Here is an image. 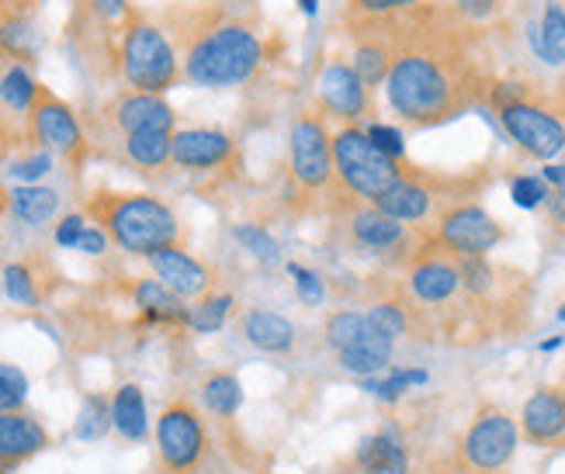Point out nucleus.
I'll use <instances>...</instances> for the list:
<instances>
[{
    "mask_svg": "<svg viewBox=\"0 0 565 474\" xmlns=\"http://www.w3.org/2000/svg\"><path fill=\"white\" fill-rule=\"evenodd\" d=\"M396 60L385 77L388 108L406 125H445L489 97V77L472 53L469 24L455 11H406L385 18Z\"/></svg>",
    "mask_w": 565,
    "mask_h": 474,
    "instance_id": "1",
    "label": "nucleus"
},
{
    "mask_svg": "<svg viewBox=\"0 0 565 474\" xmlns=\"http://www.w3.org/2000/svg\"><path fill=\"white\" fill-rule=\"evenodd\" d=\"M174 39L181 73L194 87H239L254 80L264 63V42L257 29L230 8L188 11L174 24Z\"/></svg>",
    "mask_w": 565,
    "mask_h": 474,
    "instance_id": "2",
    "label": "nucleus"
},
{
    "mask_svg": "<svg viewBox=\"0 0 565 474\" xmlns=\"http://www.w3.org/2000/svg\"><path fill=\"white\" fill-rule=\"evenodd\" d=\"M84 208L129 257H153L157 249L181 243V218L157 194L94 191Z\"/></svg>",
    "mask_w": 565,
    "mask_h": 474,
    "instance_id": "3",
    "label": "nucleus"
},
{
    "mask_svg": "<svg viewBox=\"0 0 565 474\" xmlns=\"http://www.w3.org/2000/svg\"><path fill=\"white\" fill-rule=\"evenodd\" d=\"M118 73L139 94H167L184 77L174 39L146 14H132L126 21L118 49Z\"/></svg>",
    "mask_w": 565,
    "mask_h": 474,
    "instance_id": "4",
    "label": "nucleus"
},
{
    "mask_svg": "<svg viewBox=\"0 0 565 474\" xmlns=\"http://www.w3.org/2000/svg\"><path fill=\"white\" fill-rule=\"evenodd\" d=\"M333 170L340 187L354 194L358 202H379L403 177L406 166L388 160L358 125H340L333 132Z\"/></svg>",
    "mask_w": 565,
    "mask_h": 474,
    "instance_id": "5",
    "label": "nucleus"
},
{
    "mask_svg": "<svg viewBox=\"0 0 565 474\" xmlns=\"http://www.w3.org/2000/svg\"><path fill=\"white\" fill-rule=\"evenodd\" d=\"M288 177L302 194H327L337 181L333 132L323 111H302L288 132Z\"/></svg>",
    "mask_w": 565,
    "mask_h": 474,
    "instance_id": "6",
    "label": "nucleus"
},
{
    "mask_svg": "<svg viewBox=\"0 0 565 474\" xmlns=\"http://www.w3.org/2000/svg\"><path fill=\"white\" fill-rule=\"evenodd\" d=\"M507 239V229L476 202H458L437 215L424 246L448 257H486Z\"/></svg>",
    "mask_w": 565,
    "mask_h": 474,
    "instance_id": "7",
    "label": "nucleus"
},
{
    "mask_svg": "<svg viewBox=\"0 0 565 474\" xmlns=\"http://www.w3.org/2000/svg\"><path fill=\"white\" fill-rule=\"evenodd\" d=\"M205 422L188 398L167 402L157 416V454L167 474H191L205 457Z\"/></svg>",
    "mask_w": 565,
    "mask_h": 474,
    "instance_id": "8",
    "label": "nucleus"
},
{
    "mask_svg": "<svg viewBox=\"0 0 565 474\" xmlns=\"http://www.w3.org/2000/svg\"><path fill=\"white\" fill-rule=\"evenodd\" d=\"M521 443V427L503 409H482L465 430L458 451L461 464L472 474H500Z\"/></svg>",
    "mask_w": 565,
    "mask_h": 474,
    "instance_id": "9",
    "label": "nucleus"
},
{
    "mask_svg": "<svg viewBox=\"0 0 565 474\" xmlns=\"http://www.w3.org/2000/svg\"><path fill=\"white\" fill-rule=\"evenodd\" d=\"M29 136H32V142H39V149L60 153L73 166H81L87 157V136H84V125H81L77 111L42 84L35 90V101L29 111Z\"/></svg>",
    "mask_w": 565,
    "mask_h": 474,
    "instance_id": "10",
    "label": "nucleus"
},
{
    "mask_svg": "<svg viewBox=\"0 0 565 474\" xmlns=\"http://www.w3.org/2000/svg\"><path fill=\"white\" fill-rule=\"evenodd\" d=\"M500 125H503V132L518 142L521 153H527L531 160L552 163L565 149V118L555 108L537 101V97L534 101L500 108Z\"/></svg>",
    "mask_w": 565,
    "mask_h": 474,
    "instance_id": "11",
    "label": "nucleus"
},
{
    "mask_svg": "<svg viewBox=\"0 0 565 474\" xmlns=\"http://www.w3.org/2000/svg\"><path fill=\"white\" fill-rule=\"evenodd\" d=\"M458 202H465V197H455V194H440L437 191V184L427 177V173H416V170H403V177L392 184L379 202H372L375 208H382L388 218H396V222H403L406 229H416V226H427V222L434 218L437 222V215L445 212V208H451V205H458Z\"/></svg>",
    "mask_w": 565,
    "mask_h": 474,
    "instance_id": "12",
    "label": "nucleus"
},
{
    "mask_svg": "<svg viewBox=\"0 0 565 474\" xmlns=\"http://www.w3.org/2000/svg\"><path fill=\"white\" fill-rule=\"evenodd\" d=\"M406 288H409L413 302L424 305V309L455 305L458 294H461L458 260L440 254V249H427L420 243V249H416V257L409 263V273H406Z\"/></svg>",
    "mask_w": 565,
    "mask_h": 474,
    "instance_id": "13",
    "label": "nucleus"
},
{
    "mask_svg": "<svg viewBox=\"0 0 565 474\" xmlns=\"http://www.w3.org/2000/svg\"><path fill=\"white\" fill-rule=\"evenodd\" d=\"M170 157L178 170L188 173H212L236 160V139L223 129L194 125V129H178L170 136Z\"/></svg>",
    "mask_w": 565,
    "mask_h": 474,
    "instance_id": "14",
    "label": "nucleus"
},
{
    "mask_svg": "<svg viewBox=\"0 0 565 474\" xmlns=\"http://www.w3.org/2000/svg\"><path fill=\"white\" fill-rule=\"evenodd\" d=\"M316 97H319V111L340 118L343 125H354L358 118L372 111V97H367L364 80L358 77V69L343 60H333L319 73Z\"/></svg>",
    "mask_w": 565,
    "mask_h": 474,
    "instance_id": "15",
    "label": "nucleus"
},
{
    "mask_svg": "<svg viewBox=\"0 0 565 474\" xmlns=\"http://www.w3.org/2000/svg\"><path fill=\"white\" fill-rule=\"evenodd\" d=\"M146 260H150V270L157 273V281L167 284L178 298H184V302H199V298L215 291V270L209 263H202L199 257H191L181 243L163 246Z\"/></svg>",
    "mask_w": 565,
    "mask_h": 474,
    "instance_id": "16",
    "label": "nucleus"
},
{
    "mask_svg": "<svg viewBox=\"0 0 565 474\" xmlns=\"http://www.w3.org/2000/svg\"><path fill=\"white\" fill-rule=\"evenodd\" d=\"M348 239L367 254H403L406 246H413V233L403 222L388 218L372 202H361L348 212Z\"/></svg>",
    "mask_w": 565,
    "mask_h": 474,
    "instance_id": "17",
    "label": "nucleus"
},
{
    "mask_svg": "<svg viewBox=\"0 0 565 474\" xmlns=\"http://www.w3.org/2000/svg\"><path fill=\"white\" fill-rule=\"evenodd\" d=\"M111 125L121 136H132V132H167L174 136L178 132V115L163 101V94H118L115 105H111Z\"/></svg>",
    "mask_w": 565,
    "mask_h": 474,
    "instance_id": "18",
    "label": "nucleus"
},
{
    "mask_svg": "<svg viewBox=\"0 0 565 474\" xmlns=\"http://www.w3.org/2000/svg\"><path fill=\"white\" fill-rule=\"evenodd\" d=\"M521 437L534 446L565 443V402L558 388H537L521 409Z\"/></svg>",
    "mask_w": 565,
    "mask_h": 474,
    "instance_id": "19",
    "label": "nucleus"
},
{
    "mask_svg": "<svg viewBox=\"0 0 565 474\" xmlns=\"http://www.w3.org/2000/svg\"><path fill=\"white\" fill-rule=\"evenodd\" d=\"M358 467L364 474H409V451H406V437L396 422H385V427L372 437H364L358 443Z\"/></svg>",
    "mask_w": 565,
    "mask_h": 474,
    "instance_id": "20",
    "label": "nucleus"
},
{
    "mask_svg": "<svg viewBox=\"0 0 565 474\" xmlns=\"http://www.w3.org/2000/svg\"><path fill=\"white\" fill-rule=\"evenodd\" d=\"M49 446V430L29 412H0V464H21Z\"/></svg>",
    "mask_w": 565,
    "mask_h": 474,
    "instance_id": "21",
    "label": "nucleus"
},
{
    "mask_svg": "<svg viewBox=\"0 0 565 474\" xmlns=\"http://www.w3.org/2000/svg\"><path fill=\"white\" fill-rule=\"evenodd\" d=\"M239 333L264 354H288L295 346V322L271 309H247L239 315Z\"/></svg>",
    "mask_w": 565,
    "mask_h": 474,
    "instance_id": "22",
    "label": "nucleus"
},
{
    "mask_svg": "<svg viewBox=\"0 0 565 474\" xmlns=\"http://www.w3.org/2000/svg\"><path fill=\"white\" fill-rule=\"evenodd\" d=\"M527 42L534 56L552 69L565 66V4L562 0H545L537 21L527 24Z\"/></svg>",
    "mask_w": 565,
    "mask_h": 474,
    "instance_id": "23",
    "label": "nucleus"
},
{
    "mask_svg": "<svg viewBox=\"0 0 565 474\" xmlns=\"http://www.w3.org/2000/svg\"><path fill=\"white\" fill-rule=\"evenodd\" d=\"M129 294L146 322H167V326H188V305L167 284L153 278H132Z\"/></svg>",
    "mask_w": 565,
    "mask_h": 474,
    "instance_id": "24",
    "label": "nucleus"
},
{
    "mask_svg": "<svg viewBox=\"0 0 565 474\" xmlns=\"http://www.w3.org/2000/svg\"><path fill=\"white\" fill-rule=\"evenodd\" d=\"M392 340H385L375 326H367V333L351 346V351H343V354H337V360H340V367L348 370V374H354V378H379L382 370H388V364H392Z\"/></svg>",
    "mask_w": 565,
    "mask_h": 474,
    "instance_id": "25",
    "label": "nucleus"
},
{
    "mask_svg": "<svg viewBox=\"0 0 565 474\" xmlns=\"http://www.w3.org/2000/svg\"><path fill=\"white\" fill-rule=\"evenodd\" d=\"M8 208L21 226H49L60 215V194L45 184H18L8 194Z\"/></svg>",
    "mask_w": 565,
    "mask_h": 474,
    "instance_id": "26",
    "label": "nucleus"
},
{
    "mask_svg": "<svg viewBox=\"0 0 565 474\" xmlns=\"http://www.w3.org/2000/svg\"><path fill=\"white\" fill-rule=\"evenodd\" d=\"M111 427L121 440H146L150 433V416H146V398L139 385H121L111 398Z\"/></svg>",
    "mask_w": 565,
    "mask_h": 474,
    "instance_id": "27",
    "label": "nucleus"
},
{
    "mask_svg": "<svg viewBox=\"0 0 565 474\" xmlns=\"http://www.w3.org/2000/svg\"><path fill=\"white\" fill-rule=\"evenodd\" d=\"M121 149H126V160L132 166H139L142 173H157L167 163H174V157H170V136L167 132H132V136H126Z\"/></svg>",
    "mask_w": 565,
    "mask_h": 474,
    "instance_id": "28",
    "label": "nucleus"
},
{
    "mask_svg": "<svg viewBox=\"0 0 565 474\" xmlns=\"http://www.w3.org/2000/svg\"><path fill=\"white\" fill-rule=\"evenodd\" d=\"M202 402L215 419H233L243 406V388L239 378L230 370H215L202 381Z\"/></svg>",
    "mask_w": 565,
    "mask_h": 474,
    "instance_id": "29",
    "label": "nucleus"
},
{
    "mask_svg": "<svg viewBox=\"0 0 565 474\" xmlns=\"http://www.w3.org/2000/svg\"><path fill=\"white\" fill-rule=\"evenodd\" d=\"M35 90H39V80L29 73V66H24V63H11L4 69V77H0V105H4L11 115H24V118H29L32 101H35Z\"/></svg>",
    "mask_w": 565,
    "mask_h": 474,
    "instance_id": "30",
    "label": "nucleus"
},
{
    "mask_svg": "<svg viewBox=\"0 0 565 474\" xmlns=\"http://www.w3.org/2000/svg\"><path fill=\"white\" fill-rule=\"evenodd\" d=\"M236 309V298L226 291H212L205 298H199L191 309H188V330L194 333H218L226 326L230 312Z\"/></svg>",
    "mask_w": 565,
    "mask_h": 474,
    "instance_id": "31",
    "label": "nucleus"
},
{
    "mask_svg": "<svg viewBox=\"0 0 565 474\" xmlns=\"http://www.w3.org/2000/svg\"><path fill=\"white\" fill-rule=\"evenodd\" d=\"M367 326H372V322H367L364 312H358V309H337L323 322V336H327L333 354H343V351H351V346L367 333Z\"/></svg>",
    "mask_w": 565,
    "mask_h": 474,
    "instance_id": "32",
    "label": "nucleus"
},
{
    "mask_svg": "<svg viewBox=\"0 0 565 474\" xmlns=\"http://www.w3.org/2000/svg\"><path fill=\"white\" fill-rule=\"evenodd\" d=\"M430 381V374L420 367H388L385 378H367L364 388L372 391L379 402H399L409 388H420Z\"/></svg>",
    "mask_w": 565,
    "mask_h": 474,
    "instance_id": "33",
    "label": "nucleus"
},
{
    "mask_svg": "<svg viewBox=\"0 0 565 474\" xmlns=\"http://www.w3.org/2000/svg\"><path fill=\"white\" fill-rule=\"evenodd\" d=\"M233 239L243 249H247L254 260H260L267 267H278L281 263V246H278V239L267 233L264 226H254V222H239V226L233 229Z\"/></svg>",
    "mask_w": 565,
    "mask_h": 474,
    "instance_id": "34",
    "label": "nucleus"
},
{
    "mask_svg": "<svg viewBox=\"0 0 565 474\" xmlns=\"http://www.w3.org/2000/svg\"><path fill=\"white\" fill-rule=\"evenodd\" d=\"M364 315H367V322H372V326H375L385 340H392V343H396L399 336H406V333L413 330V315H409V309H406L403 302H375Z\"/></svg>",
    "mask_w": 565,
    "mask_h": 474,
    "instance_id": "35",
    "label": "nucleus"
},
{
    "mask_svg": "<svg viewBox=\"0 0 565 474\" xmlns=\"http://www.w3.org/2000/svg\"><path fill=\"white\" fill-rule=\"evenodd\" d=\"M4 294L14 305H24V309H35L42 302V291L35 284V273L29 263H8L4 267Z\"/></svg>",
    "mask_w": 565,
    "mask_h": 474,
    "instance_id": "36",
    "label": "nucleus"
},
{
    "mask_svg": "<svg viewBox=\"0 0 565 474\" xmlns=\"http://www.w3.org/2000/svg\"><path fill=\"white\" fill-rule=\"evenodd\" d=\"M108 427H111V402H105L102 395L84 398L81 419H77V427H73L77 440H102Z\"/></svg>",
    "mask_w": 565,
    "mask_h": 474,
    "instance_id": "37",
    "label": "nucleus"
},
{
    "mask_svg": "<svg viewBox=\"0 0 565 474\" xmlns=\"http://www.w3.org/2000/svg\"><path fill=\"white\" fill-rule=\"evenodd\" d=\"M413 8H420V0H348V18H351V24H358V21L406 14Z\"/></svg>",
    "mask_w": 565,
    "mask_h": 474,
    "instance_id": "38",
    "label": "nucleus"
},
{
    "mask_svg": "<svg viewBox=\"0 0 565 474\" xmlns=\"http://www.w3.org/2000/svg\"><path fill=\"white\" fill-rule=\"evenodd\" d=\"M49 170H53V153H49V149H32V153L14 157L8 163V177L18 184H39Z\"/></svg>",
    "mask_w": 565,
    "mask_h": 474,
    "instance_id": "39",
    "label": "nucleus"
},
{
    "mask_svg": "<svg viewBox=\"0 0 565 474\" xmlns=\"http://www.w3.org/2000/svg\"><path fill=\"white\" fill-rule=\"evenodd\" d=\"M510 197H513V205H518V208L534 212L552 197V187L542 177H534V173H521V177L510 181Z\"/></svg>",
    "mask_w": 565,
    "mask_h": 474,
    "instance_id": "40",
    "label": "nucleus"
},
{
    "mask_svg": "<svg viewBox=\"0 0 565 474\" xmlns=\"http://www.w3.org/2000/svg\"><path fill=\"white\" fill-rule=\"evenodd\" d=\"M29 398V378L11 367V364H0V412H18Z\"/></svg>",
    "mask_w": 565,
    "mask_h": 474,
    "instance_id": "41",
    "label": "nucleus"
},
{
    "mask_svg": "<svg viewBox=\"0 0 565 474\" xmlns=\"http://www.w3.org/2000/svg\"><path fill=\"white\" fill-rule=\"evenodd\" d=\"M288 273L295 278V291H299V298L306 305H323V298H327V284H323V278H319L316 270H309V267H302V263H288Z\"/></svg>",
    "mask_w": 565,
    "mask_h": 474,
    "instance_id": "42",
    "label": "nucleus"
},
{
    "mask_svg": "<svg viewBox=\"0 0 565 474\" xmlns=\"http://www.w3.org/2000/svg\"><path fill=\"white\" fill-rule=\"evenodd\" d=\"M364 132H367V139H372L388 160H396V163L406 160V139H403L399 129H392V125H382V121H372Z\"/></svg>",
    "mask_w": 565,
    "mask_h": 474,
    "instance_id": "43",
    "label": "nucleus"
},
{
    "mask_svg": "<svg viewBox=\"0 0 565 474\" xmlns=\"http://www.w3.org/2000/svg\"><path fill=\"white\" fill-rule=\"evenodd\" d=\"M503 8V0H455L451 11L455 18H461L465 24H479L486 18H493Z\"/></svg>",
    "mask_w": 565,
    "mask_h": 474,
    "instance_id": "44",
    "label": "nucleus"
},
{
    "mask_svg": "<svg viewBox=\"0 0 565 474\" xmlns=\"http://www.w3.org/2000/svg\"><path fill=\"white\" fill-rule=\"evenodd\" d=\"M84 229H87L84 215H81V212H70V215H63V218H60V226H56L53 239H56V246H60V249H77V243H81Z\"/></svg>",
    "mask_w": 565,
    "mask_h": 474,
    "instance_id": "45",
    "label": "nucleus"
},
{
    "mask_svg": "<svg viewBox=\"0 0 565 474\" xmlns=\"http://www.w3.org/2000/svg\"><path fill=\"white\" fill-rule=\"evenodd\" d=\"M108 246H111V239H108V233L102 226H87L81 243H77V249H81V254H87V257H105Z\"/></svg>",
    "mask_w": 565,
    "mask_h": 474,
    "instance_id": "46",
    "label": "nucleus"
},
{
    "mask_svg": "<svg viewBox=\"0 0 565 474\" xmlns=\"http://www.w3.org/2000/svg\"><path fill=\"white\" fill-rule=\"evenodd\" d=\"M90 11L102 21H129L132 18L129 0H90Z\"/></svg>",
    "mask_w": 565,
    "mask_h": 474,
    "instance_id": "47",
    "label": "nucleus"
},
{
    "mask_svg": "<svg viewBox=\"0 0 565 474\" xmlns=\"http://www.w3.org/2000/svg\"><path fill=\"white\" fill-rule=\"evenodd\" d=\"M542 181L555 191H565V163H545L542 170Z\"/></svg>",
    "mask_w": 565,
    "mask_h": 474,
    "instance_id": "48",
    "label": "nucleus"
},
{
    "mask_svg": "<svg viewBox=\"0 0 565 474\" xmlns=\"http://www.w3.org/2000/svg\"><path fill=\"white\" fill-rule=\"evenodd\" d=\"M545 205H548V215H552L555 226H562V229H565V191H555Z\"/></svg>",
    "mask_w": 565,
    "mask_h": 474,
    "instance_id": "49",
    "label": "nucleus"
},
{
    "mask_svg": "<svg viewBox=\"0 0 565 474\" xmlns=\"http://www.w3.org/2000/svg\"><path fill=\"white\" fill-rule=\"evenodd\" d=\"M295 4H299V11L306 18H316V11H319V0H295Z\"/></svg>",
    "mask_w": 565,
    "mask_h": 474,
    "instance_id": "50",
    "label": "nucleus"
},
{
    "mask_svg": "<svg viewBox=\"0 0 565 474\" xmlns=\"http://www.w3.org/2000/svg\"><path fill=\"white\" fill-rule=\"evenodd\" d=\"M558 346H562V336H555V340H545V343H542V354H552V351H558Z\"/></svg>",
    "mask_w": 565,
    "mask_h": 474,
    "instance_id": "51",
    "label": "nucleus"
},
{
    "mask_svg": "<svg viewBox=\"0 0 565 474\" xmlns=\"http://www.w3.org/2000/svg\"><path fill=\"white\" fill-rule=\"evenodd\" d=\"M558 115L565 118V84H562V90H558Z\"/></svg>",
    "mask_w": 565,
    "mask_h": 474,
    "instance_id": "52",
    "label": "nucleus"
},
{
    "mask_svg": "<svg viewBox=\"0 0 565 474\" xmlns=\"http://www.w3.org/2000/svg\"><path fill=\"white\" fill-rule=\"evenodd\" d=\"M0 474H11V464H0Z\"/></svg>",
    "mask_w": 565,
    "mask_h": 474,
    "instance_id": "53",
    "label": "nucleus"
},
{
    "mask_svg": "<svg viewBox=\"0 0 565 474\" xmlns=\"http://www.w3.org/2000/svg\"><path fill=\"white\" fill-rule=\"evenodd\" d=\"M558 391H562V402H565V378H562V385H558Z\"/></svg>",
    "mask_w": 565,
    "mask_h": 474,
    "instance_id": "54",
    "label": "nucleus"
},
{
    "mask_svg": "<svg viewBox=\"0 0 565 474\" xmlns=\"http://www.w3.org/2000/svg\"><path fill=\"white\" fill-rule=\"evenodd\" d=\"M558 319H562V322H565V305H562V309H558Z\"/></svg>",
    "mask_w": 565,
    "mask_h": 474,
    "instance_id": "55",
    "label": "nucleus"
}]
</instances>
